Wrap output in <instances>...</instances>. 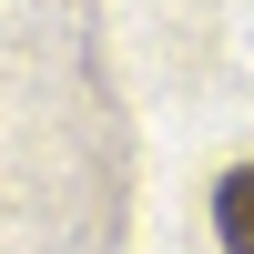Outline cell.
<instances>
[{
	"mask_svg": "<svg viewBox=\"0 0 254 254\" xmlns=\"http://www.w3.org/2000/svg\"><path fill=\"white\" fill-rule=\"evenodd\" d=\"M214 234H224V254H254V163H234L214 183Z\"/></svg>",
	"mask_w": 254,
	"mask_h": 254,
	"instance_id": "1",
	"label": "cell"
}]
</instances>
